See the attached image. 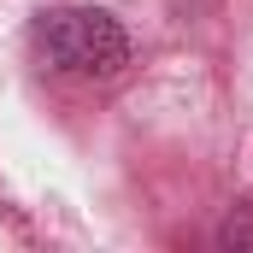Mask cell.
Masks as SVG:
<instances>
[{
	"instance_id": "obj_1",
	"label": "cell",
	"mask_w": 253,
	"mask_h": 253,
	"mask_svg": "<svg viewBox=\"0 0 253 253\" xmlns=\"http://www.w3.org/2000/svg\"><path fill=\"white\" fill-rule=\"evenodd\" d=\"M36 59L59 77H112L129 59V36L112 12L94 6H53L36 18Z\"/></svg>"
}]
</instances>
